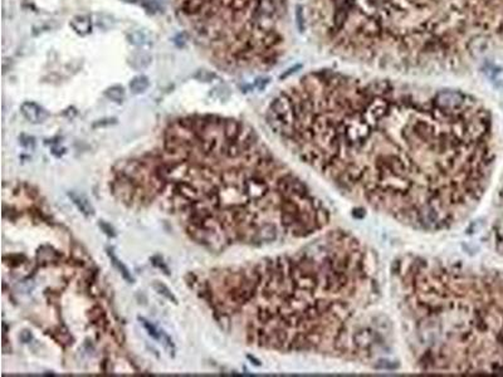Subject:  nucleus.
Here are the masks:
<instances>
[{
  "instance_id": "obj_1",
  "label": "nucleus",
  "mask_w": 503,
  "mask_h": 377,
  "mask_svg": "<svg viewBox=\"0 0 503 377\" xmlns=\"http://www.w3.org/2000/svg\"><path fill=\"white\" fill-rule=\"evenodd\" d=\"M267 123L341 194L420 231L467 219L496 166L492 116L461 91L325 69L283 89Z\"/></svg>"
},
{
  "instance_id": "obj_2",
  "label": "nucleus",
  "mask_w": 503,
  "mask_h": 377,
  "mask_svg": "<svg viewBox=\"0 0 503 377\" xmlns=\"http://www.w3.org/2000/svg\"><path fill=\"white\" fill-rule=\"evenodd\" d=\"M110 188L129 206L157 205L210 250L313 238L331 219L254 130L219 116L171 122L156 149L116 165Z\"/></svg>"
},
{
  "instance_id": "obj_3",
  "label": "nucleus",
  "mask_w": 503,
  "mask_h": 377,
  "mask_svg": "<svg viewBox=\"0 0 503 377\" xmlns=\"http://www.w3.org/2000/svg\"><path fill=\"white\" fill-rule=\"evenodd\" d=\"M192 286L248 346L372 365L391 351L372 251L330 230L293 253L210 270Z\"/></svg>"
},
{
  "instance_id": "obj_4",
  "label": "nucleus",
  "mask_w": 503,
  "mask_h": 377,
  "mask_svg": "<svg viewBox=\"0 0 503 377\" xmlns=\"http://www.w3.org/2000/svg\"><path fill=\"white\" fill-rule=\"evenodd\" d=\"M390 274L415 370L503 374V273L406 255Z\"/></svg>"
},
{
  "instance_id": "obj_5",
  "label": "nucleus",
  "mask_w": 503,
  "mask_h": 377,
  "mask_svg": "<svg viewBox=\"0 0 503 377\" xmlns=\"http://www.w3.org/2000/svg\"><path fill=\"white\" fill-rule=\"evenodd\" d=\"M332 49L376 66L449 67L503 34V0H312Z\"/></svg>"
},
{
  "instance_id": "obj_6",
  "label": "nucleus",
  "mask_w": 503,
  "mask_h": 377,
  "mask_svg": "<svg viewBox=\"0 0 503 377\" xmlns=\"http://www.w3.org/2000/svg\"><path fill=\"white\" fill-rule=\"evenodd\" d=\"M492 234L496 248L503 255V184L498 192L497 211H496L495 220H493Z\"/></svg>"
},
{
  "instance_id": "obj_7",
  "label": "nucleus",
  "mask_w": 503,
  "mask_h": 377,
  "mask_svg": "<svg viewBox=\"0 0 503 377\" xmlns=\"http://www.w3.org/2000/svg\"><path fill=\"white\" fill-rule=\"evenodd\" d=\"M20 112L26 121L31 123H42L48 118V112L35 102H24L20 106Z\"/></svg>"
},
{
  "instance_id": "obj_8",
  "label": "nucleus",
  "mask_w": 503,
  "mask_h": 377,
  "mask_svg": "<svg viewBox=\"0 0 503 377\" xmlns=\"http://www.w3.org/2000/svg\"><path fill=\"white\" fill-rule=\"evenodd\" d=\"M68 197L71 199V201L76 205L77 209L84 215V216L89 217L93 216L94 215V207L93 205L91 204V201L88 200V197L83 194H79L77 191H69L68 192Z\"/></svg>"
},
{
  "instance_id": "obj_9",
  "label": "nucleus",
  "mask_w": 503,
  "mask_h": 377,
  "mask_svg": "<svg viewBox=\"0 0 503 377\" xmlns=\"http://www.w3.org/2000/svg\"><path fill=\"white\" fill-rule=\"evenodd\" d=\"M71 26L73 28V30L76 31L77 34L87 35L88 33H91L92 29L91 18L87 15L74 16V18L71 20Z\"/></svg>"
},
{
  "instance_id": "obj_10",
  "label": "nucleus",
  "mask_w": 503,
  "mask_h": 377,
  "mask_svg": "<svg viewBox=\"0 0 503 377\" xmlns=\"http://www.w3.org/2000/svg\"><path fill=\"white\" fill-rule=\"evenodd\" d=\"M107 255H108V258H110L112 265L118 270V273L122 275L123 279H125L127 283H134L135 279H134V277H132L131 272L129 270V268L126 267V265L123 264V263L121 262L117 257H116V254L113 253L112 249H107Z\"/></svg>"
},
{
  "instance_id": "obj_11",
  "label": "nucleus",
  "mask_w": 503,
  "mask_h": 377,
  "mask_svg": "<svg viewBox=\"0 0 503 377\" xmlns=\"http://www.w3.org/2000/svg\"><path fill=\"white\" fill-rule=\"evenodd\" d=\"M149 86H150V81L146 76L134 77L129 84L130 89H131V92L134 94L144 93V92L149 88Z\"/></svg>"
},
{
  "instance_id": "obj_12",
  "label": "nucleus",
  "mask_w": 503,
  "mask_h": 377,
  "mask_svg": "<svg viewBox=\"0 0 503 377\" xmlns=\"http://www.w3.org/2000/svg\"><path fill=\"white\" fill-rule=\"evenodd\" d=\"M152 288L155 289V292H156L157 294H160V296H163L164 298H166L168 301L173 302L174 304H178V299H176V297L174 296L173 292H171L170 289L168 288V286H165L164 283L159 282V280H155V282L152 283Z\"/></svg>"
},
{
  "instance_id": "obj_13",
  "label": "nucleus",
  "mask_w": 503,
  "mask_h": 377,
  "mask_svg": "<svg viewBox=\"0 0 503 377\" xmlns=\"http://www.w3.org/2000/svg\"><path fill=\"white\" fill-rule=\"evenodd\" d=\"M105 96L113 102L122 103L125 100V89L121 86H112L106 89Z\"/></svg>"
},
{
  "instance_id": "obj_14",
  "label": "nucleus",
  "mask_w": 503,
  "mask_h": 377,
  "mask_svg": "<svg viewBox=\"0 0 503 377\" xmlns=\"http://www.w3.org/2000/svg\"><path fill=\"white\" fill-rule=\"evenodd\" d=\"M139 321H140V323H141V325H142V327H144L145 330L147 331V333H149V336H151V337L154 338V340L160 341V337H161V330H159V328L155 327V326L152 325L151 322H149V321L145 320V318L139 317Z\"/></svg>"
},
{
  "instance_id": "obj_15",
  "label": "nucleus",
  "mask_w": 503,
  "mask_h": 377,
  "mask_svg": "<svg viewBox=\"0 0 503 377\" xmlns=\"http://www.w3.org/2000/svg\"><path fill=\"white\" fill-rule=\"evenodd\" d=\"M129 39L130 43H132L134 45H144L145 43L147 42V37L140 30L131 33V34L129 35Z\"/></svg>"
},
{
  "instance_id": "obj_16",
  "label": "nucleus",
  "mask_w": 503,
  "mask_h": 377,
  "mask_svg": "<svg viewBox=\"0 0 503 377\" xmlns=\"http://www.w3.org/2000/svg\"><path fill=\"white\" fill-rule=\"evenodd\" d=\"M98 226H100L101 230H102L106 235L110 236V238H115L116 236V231H115V229L111 226V224L106 223V221H103V220H100V221H98Z\"/></svg>"
},
{
  "instance_id": "obj_17",
  "label": "nucleus",
  "mask_w": 503,
  "mask_h": 377,
  "mask_svg": "<svg viewBox=\"0 0 503 377\" xmlns=\"http://www.w3.org/2000/svg\"><path fill=\"white\" fill-rule=\"evenodd\" d=\"M150 60H151V58L150 57H147V55H144V54H141V55H137L136 58H135L134 60H131V63L134 64V63H139L136 66V69H140V68H145V67H147L149 66V63H150Z\"/></svg>"
},
{
  "instance_id": "obj_18",
  "label": "nucleus",
  "mask_w": 503,
  "mask_h": 377,
  "mask_svg": "<svg viewBox=\"0 0 503 377\" xmlns=\"http://www.w3.org/2000/svg\"><path fill=\"white\" fill-rule=\"evenodd\" d=\"M151 260H152V263H154V265H156V267H159L160 269H163V272L165 273L166 275L170 274V273H169L168 267H166V265L163 263V259H160V258H157V257H154Z\"/></svg>"
},
{
  "instance_id": "obj_19",
  "label": "nucleus",
  "mask_w": 503,
  "mask_h": 377,
  "mask_svg": "<svg viewBox=\"0 0 503 377\" xmlns=\"http://www.w3.org/2000/svg\"><path fill=\"white\" fill-rule=\"evenodd\" d=\"M20 338H21V341H23V342H25V343L30 342V340H31L30 332H28V331H24V332L20 335Z\"/></svg>"
},
{
  "instance_id": "obj_20",
  "label": "nucleus",
  "mask_w": 503,
  "mask_h": 377,
  "mask_svg": "<svg viewBox=\"0 0 503 377\" xmlns=\"http://www.w3.org/2000/svg\"><path fill=\"white\" fill-rule=\"evenodd\" d=\"M25 141L26 142L21 144V145H23V146H25V147H33V146H34V139H33V137L25 136Z\"/></svg>"
}]
</instances>
